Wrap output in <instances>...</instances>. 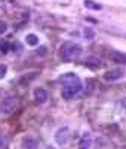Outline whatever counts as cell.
I'll list each match as a JSON object with an SVG mask.
<instances>
[{
    "label": "cell",
    "mask_w": 126,
    "mask_h": 149,
    "mask_svg": "<svg viewBox=\"0 0 126 149\" xmlns=\"http://www.w3.org/2000/svg\"><path fill=\"white\" fill-rule=\"evenodd\" d=\"M61 84L64 85L62 86V97L65 98V100H70V98L76 97L80 91H82V82L79 79L77 74L74 73H65L61 76Z\"/></svg>",
    "instance_id": "obj_1"
},
{
    "label": "cell",
    "mask_w": 126,
    "mask_h": 149,
    "mask_svg": "<svg viewBox=\"0 0 126 149\" xmlns=\"http://www.w3.org/2000/svg\"><path fill=\"white\" fill-rule=\"evenodd\" d=\"M82 46L76 42H65L62 43L61 48H59V55L64 58V60H71V58H76L82 54Z\"/></svg>",
    "instance_id": "obj_2"
},
{
    "label": "cell",
    "mask_w": 126,
    "mask_h": 149,
    "mask_svg": "<svg viewBox=\"0 0 126 149\" xmlns=\"http://www.w3.org/2000/svg\"><path fill=\"white\" fill-rule=\"evenodd\" d=\"M17 107H18V98L15 95H9V97H6L5 100L2 102V104H0V112L5 113V115H9Z\"/></svg>",
    "instance_id": "obj_3"
},
{
    "label": "cell",
    "mask_w": 126,
    "mask_h": 149,
    "mask_svg": "<svg viewBox=\"0 0 126 149\" xmlns=\"http://www.w3.org/2000/svg\"><path fill=\"white\" fill-rule=\"evenodd\" d=\"M70 140V128L68 127H61L56 133H55V142L59 146L67 145Z\"/></svg>",
    "instance_id": "obj_4"
},
{
    "label": "cell",
    "mask_w": 126,
    "mask_h": 149,
    "mask_svg": "<svg viewBox=\"0 0 126 149\" xmlns=\"http://www.w3.org/2000/svg\"><path fill=\"white\" fill-rule=\"evenodd\" d=\"M123 70L122 69H113V70H108L104 73V81L105 82H116L119 79L123 78Z\"/></svg>",
    "instance_id": "obj_5"
},
{
    "label": "cell",
    "mask_w": 126,
    "mask_h": 149,
    "mask_svg": "<svg viewBox=\"0 0 126 149\" xmlns=\"http://www.w3.org/2000/svg\"><path fill=\"white\" fill-rule=\"evenodd\" d=\"M33 95H34V100L37 103H45L48 100V93H46V90L43 88V86H37V88H34Z\"/></svg>",
    "instance_id": "obj_6"
},
{
    "label": "cell",
    "mask_w": 126,
    "mask_h": 149,
    "mask_svg": "<svg viewBox=\"0 0 126 149\" xmlns=\"http://www.w3.org/2000/svg\"><path fill=\"white\" fill-rule=\"evenodd\" d=\"M21 149H37V140L31 136H25L21 142Z\"/></svg>",
    "instance_id": "obj_7"
},
{
    "label": "cell",
    "mask_w": 126,
    "mask_h": 149,
    "mask_svg": "<svg viewBox=\"0 0 126 149\" xmlns=\"http://www.w3.org/2000/svg\"><path fill=\"white\" fill-rule=\"evenodd\" d=\"M91 145H92V136H91V133L86 131V133H83L82 139L79 142V149H89Z\"/></svg>",
    "instance_id": "obj_8"
},
{
    "label": "cell",
    "mask_w": 126,
    "mask_h": 149,
    "mask_svg": "<svg viewBox=\"0 0 126 149\" xmlns=\"http://www.w3.org/2000/svg\"><path fill=\"white\" fill-rule=\"evenodd\" d=\"M111 60L117 64H126V54L114 51V52H111Z\"/></svg>",
    "instance_id": "obj_9"
},
{
    "label": "cell",
    "mask_w": 126,
    "mask_h": 149,
    "mask_svg": "<svg viewBox=\"0 0 126 149\" xmlns=\"http://www.w3.org/2000/svg\"><path fill=\"white\" fill-rule=\"evenodd\" d=\"M39 36L34 34V33H28L27 36H25V43L30 45V46H36L37 43H39Z\"/></svg>",
    "instance_id": "obj_10"
},
{
    "label": "cell",
    "mask_w": 126,
    "mask_h": 149,
    "mask_svg": "<svg viewBox=\"0 0 126 149\" xmlns=\"http://www.w3.org/2000/svg\"><path fill=\"white\" fill-rule=\"evenodd\" d=\"M85 6L89 8V9H95V10H99V9H101V5L92 2V0H85Z\"/></svg>",
    "instance_id": "obj_11"
},
{
    "label": "cell",
    "mask_w": 126,
    "mask_h": 149,
    "mask_svg": "<svg viewBox=\"0 0 126 149\" xmlns=\"http://www.w3.org/2000/svg\"><path fill=\"white\" fill-rule=\"evenodd\" d=\"M85 37H86V39H94V37H95V31L92 30V29H85Z\"/></svg>",
    "instance_id": "obj_12"
},
{
    "label": "cell",
    "mask_w": 126,
    "mask_h": 149,
    "mask_svg": "<svg viewBox=\"0 0 126 149\" xmlns=\"http://www.w3.org/2000/svg\"><path fill=\"white\" fill-rule=\"evenodd\" d=\"M6 145H8V139H6V136L0 133V149H3Z\"/></svg>",
    "instance_id": "obj_13"
},
{
    "label": "cell",
    "mask_w": 126,
    "mask_h": 149,
    "mask_svg": "<svg viewBox=\"0 0 126 149\" xmlns=\"http://www.w3.org/2000/svg\"><path fill=\"white\" fill-rule=\"evenodd\" d=\"M6 31H8V24L0 19V34H5Z\"/></svg>",
    "instance_id": "obj_14"
},
{
    "label": "cell",
    "mask_w": 126,
    "mask_h": 149,
    "mask_svg": "<svg viewBox=\"0 0 126 149\" xmlns=\"http://www.w3.org/2000/svg\"><path fill=\"white\" fill-rule=\"evenodd\" d=\"M6 73H8V66L0 64V79L5 78V76H6Z\"/></svg>",
    "instance_id": "obj_15"
},
{
    "label": "cell",
    "mask_w": 126,
    "mask_h": 149,
    "mask_svg": "<svg viewBox=\"0 0 126 149\" xmlns=\"http://www.w3.org/2000/svg\"><path fill=\"white\" fill-rule=\"evenodd\" d=\"M122 106H123V107L126 109V97H125V98H123V100H122Z\"/></svg>",
    "instance_id": "obj_16"
},
{
    "label": "cell",
    "mask_w": 126,
    "mask_h": 149,
    "mask_svg": "<svg viewBox=\"0 0 126 149\" xmlns=\"http://www.w3.org/2000/svg\"><path fill=\"white\" fill-rule=\"evenodd\" d=\"M48 149H55V148H48Z\"/></svg>",
    "instance_id": "obj_17"
},
{
    "label": "cell",
    "mask_w": 126,
    "mask_h": 149,
    "mask_svg": "<svg viewBox=\"0 0 126 149\" xmlns=\"http://www.w3.org/2000/svg\"><path fill=\"white\" fill-rule=\"evenodd\" d=\"M122 149H126V148H122Z\"/></svg>",
    "instance_id": "obj_18"
}]
</instances>
